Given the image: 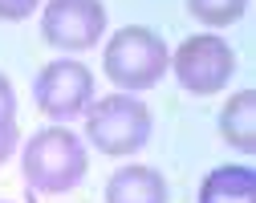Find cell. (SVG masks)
Listing matches in <instances>:
<instances>
[{
    "label": "cell",
    "mask_w": 256,
    "mask_h": 203,
    "mask_svg": "<svg viewBox=\"0 0 256 203\" xmlns=\"http://www.w3.org/2000/svg\"><path fill=\"white\" fill-rule=\"evenodd\" d=\"M86 142L66 126H45L20 150V175L24 183L41 195H66L86 179Z\"/></svg>",
    "instance_id": "6da1fadb"
},
{
    "label": "cell",
    "mask_w": 256,
    "mask_h": 203,
    "mask_svg": "<svg viewBox=\"0 0 256 203\" xmlns=\"http://www.w3.org/2000/svg\"><path fill=\"white\" fill-rule=\"evenodd\" d=\"M167 65H171L167 41L146 24L118 28L102 49V70L118 86V94H142V90L158 86V78L167 74Z\"/></svg>",
    "instance_id": "7a4b0ae2"
},
{
    "label": "cell",
    "mask_w": 256,
    "mask_h": 203,
    "mask_svg": "<svg viewBox=\"0 0 256 203\" xmlns=\"http://www.w3.org/2000/svg\"><path fill=\"white\" fill-rule=\"evenodd\" d=\"M154 118L146 110V102H138L134 94H106L94 98L86 110V138L94 142V150H102L110 158H126L150 142Z\"/></svg>",
    "instance_id": "3957f363"
},
{
    "label": "cell",
    "mask_w": 256,
    "mask_h": 203,
    "mask_svg": "<svg viewBox=\"0 0 256 203\" xmlns=\"http://www.w3.org/2000/svg\"><path fill=\"white\" fill-rule=\"evenodd\" d=\"M167 70H175V78H179V86L187 94L212 98V94H220L224 86L232 82L236 53H232V45L224 41V37H216V32H196V37H187L171 53Z\"/></svg>",
    "instance_id": "277c9868"
},
{
    "label": "cell",
    "mask_w": 256,
    "mask_h": 203,
    "mask_svg": "<svg viewBox=\"0 0 256 203\" xmlns=\"http://www.w3.org/2000/svg\"><path fill=\"white\" fill-rule=\"evenodd\" d=\"M106 32L102 0H49L41 8V37L61 53H86Z\"/></svg>",
    "instance_id": "5b68a950"
},
{
    "label": "cell",
    "mask_w": 256,
    "mask_h": 203,
    "mask_svg": "<svg viewBox=\"0 0 256 203\" xmlns=\"http://www.w3.org/2000/svg\"><path fill=\"white\" fill-rule=\"evenodd\" d=\"M33 102L45 118H57V122L78 118L94 102V74L82 61H70V57L49 61L33 82Z\"/></svg>",
    "instance_id": "8992f818"
},
{
    "label": "cell",
    "mask_w": 256,
    "mask_h": 203,
    "mask_svg": "<svg viewBox=\"0 0 256 203\" xmlns=\"http://www.w3.org/2000/svg\"><path fill=\"white\" fill-rule=\"evenodd\" d=\"M106 203H167V179L154 166H122L106 183Z\"/></svg>",
    "instance_id": "52a82bcc"
},
{
    "label": "cell",
    "mask_w": 256,
    "mask_h": 203,
    "mask_svg": "<svg viewBox=\"0 0 256 203\" xmlns=\"http://www.w3.org/2000/svg\"><path fill=\"white\" fill-rule=\"evenodd\" d=\"M200 203H256V171L244 162H224L204 175Z\"/></svg>",
    "instance_id": "ba28073f"
},
{
    "label": "cell",
    "mask_w": 256,
    "mask_h": 203,
    "mask_svg": "<svg viewBox=\"0 0 256 203\" xmlns=\"http://www.w3.org/2000/svg\"><path fill=\"white\" fill-rule=\"evenodd\" d=\"M220 138L240 154H256V90H240L220 110Z\"/></svg>",
    "instance_id": "9c48e42d"
},
{
    "label": "cell",
    "mask_w": 256,
    "mask_h": 203,
    "mask_svg": "<svg viewBox=\"0 0 256 203\" xmlns=\"http://www.w3.org/2000/svg\"><path fill=\"white\" fill-rule=\"evenodd\" d=\"M187 12L208 28H228L248 12V0H187Z\"/></svg>",
    "instance_id": "30bf717a"
},
{
    "label": "cell",
    "mask_w": 256,
    "mask_h": 203,
    "mask_svg": "<svg viewBox=\"0 0 256 203\" xmlns=\"http://www.w3.org/2000/svg\"><path fill=\"white\" fill-rule=\"evenodd\" d=\"M16 142H20L16 118H0V166H4V162L16 154Z\"/></svg>",
    "instance_id": "8fae6325"
},
{
    "label": "cell",
    "mask_w": 256,
    "mask_h": 203,
    "mask_svg": "<svg viewBox=\"0 0 256 203\" xmlns=\"http://www.w3.org/2000/svg\"><path fill=\"white\" fill-rule=\"evenodd\" d=\"M41 8V0H0V20H24Z\"/></svg>",
    "instance_id": "7c38bea8"
},
{
    "label": "cell",
    "mask_w": 256,
    "mask_h": 203,
    "mask_svg": "<svg viewBox=\"0 0 256 203\" xmlns=\"http://www.w3.org/2000/svg\"><path fill=\"white\" fill-rule=\"evenodd\" d=\"M0 118H16V90L4 74H0Z\"/></svg>",
    "instance_id": "4fadbf2b"
}]
</instances>
